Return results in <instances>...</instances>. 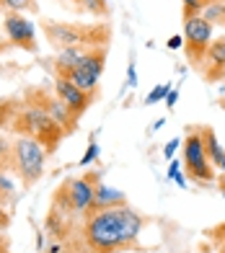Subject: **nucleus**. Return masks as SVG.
Returning <instances> with one entry per match:
<instances>
[{
    "instance_id": "obj_1",
    "label": "nucleus",
    "mask_w": 225,
    "mask_h": 253,
    "mask_svg": "<svg viewBox=\"0 0 225 253\" xmlns=\"http://www.w3.org/2000/svg\"><path fill=\"white\" fill-rule=\"evenodd\" d=\"M101 183V170H86L81 176H67L52 194L44 233L49 240H65L86 217L93 204V191Z\"/></svg>"
},
{
    "instance_id": "obj_2",
    "label": "nucleus",
    "mask_w": 225,
    "mask_h": 253,
    "mask_svg": "<svg viewBox=\"0 0 225 253\" xmlns=\"http://www.w3.org/2000/svg\"><path fill=\"white\" fill-rule=\"evenodd\" d=\"M0 129H5L16 137H29L39 142L47 155H52L60 147V142L67 137L65 126H60L49 114L31 106L24 101V96H5L0 98Z\"/></svg>"
},
{
    "instance_id": "obj_3",
    "label": "nucleus",
    "mask_w": 225,
    "mask_h": 253,
    "mask_svg": "<svg viewBox=\"0 0 225 253\" xmlns=\"http://www.w3.org/2000/svg\"><path fill=\"white\" fill-rule=\"evenodd\" d=\"M39 29L54 52H65V49H75V47L96 49V47H109V42H111V26L106 21L81 24V21L39 18Z\"/></svg>"
},
{
    "instance_id": "obj_4",
    "label": "nucleus",
    "mask_w": 225,
    "mask_h": 253,
    "mask_svg": "<svg viewBox=\"0 0 225 253\" xmlns=\"http://www.w3.org/2000/svg\"><path fill=\"white\" fill-rule=\"evenodd\" d=\"M47 150L29 140V137H13V160H10V173L21 183V189H34L44 176Z\"/></svg>"
},
{
    "instance_id": "obj_5",
    "label": "nucleus",
    "mask_w": 225,
    "mask_h": 253,
    "mask_svg": "<svg viewBox=\"0 0 225 253\" xmlns=\"http://www.w3.org/2000/svg\"><path fill=\"white\" fill-rule=\"evenodd\" d=\"M184 173L197 186H207V183L215 181V166L210 163V158L205 153V142H202L197 124L189 126V132L184 137Z\"/></svg>"
},
{
    "instance_id": "obj_6",
    "label": "nucleus",
    "mask_w": 225,
    "mask_h": 253,
    "mask_svg": "<svg viewBox=\"0 0 225 253\" xmlns=\"http://www.w3.org/2000/svg\"><path fill=\"white\" fill-rule=\"evenodd\" d=\"M24 101L26 103H31V106H37V109H42L44 114H49V117L57 122L60 126H65V132L70 134V132H75V126H78V119L75 114L67 109V103L54 93V88L52 85H29V88H24Z\"/></svg>"
},
{
    "instance_id": "obj_7",
    "label": "nucleus",
    "mask_w": 225,
    "mask_h": 253,
    "mask_svg": "<svg viewBox=\"0 0 225 253\" xmlns=\"http://www.w3.org/2000/svg\"><path fill=\"white\" fill-rule=\"evenodd\" d=\"M212 31H215V26L207 18H202V16L184 18V54H186V62L197 67V70L202 67V60L207 54L210 42L215 39Z\"/></svg>"
},
{
    "instance_id": "obj_8",
    "label": "nucleus",
    "mask_w": 225,
    "mask_h": 253,
    "mask_svg": "<svg viewBox=\"0 0 225 253\" xmlns=\"http://www.w3.org/2000/svg\"><path fill=\"white\" fill-rule=\"evenodd\" d=\"M106 52H109V47L91 49L75 70H70L65 75V80H70V83L78 85L81 90L98 93V78H101V73H104V65H106Z\"/></svg>"
},
{
    "instance_id": "obj_9",
    "label": "nucleus",
    "mask_w": 225,
    "mask_h": 253,
    "mask_svg": "<svg viewBox=\"0 0 225 253\" xmlns=\"http://www.w3.org/2000/svg\"><path fill=\"white\" fill-rule=\"evenodd\" d=\"M3 34L5 42L16 49L37 52V26L26 13H3Z\"/></svg>"
},
{
    "instance_id": "obj_10",
    "label": "nucleus",
    "mask_w": 225,
    "mask_h": 253,
    "mask_svg": "<svg viewBox=\"0 0 225 253\" xmlns=\"http://www.w3.org/2000/svg\"><path fill=\"white\" fill-rule=\"evenodd\" d=\"M54 93H57L65 103H67V109H70L78 119L83 117V114L88 111V106L98 98V93H91V90H81L78 85H73L70 80H65V78H54Z\"/></svg>"
},
{
    "instance_id": "obj_11",
    "label": "nucleus",
    "mask_w": 225,
    "mask_h": 253,
    "mask_svg": "<svg viewBox=\"0 0 225 253\" xmlns=\"http://www.w3.org/2000/svg\"><path fill=\"white\" fill-rule=\"evenodd\" d=\"M199 75L210 85H215V83H220V80H225V37H218V39L210 42L207 54H205L202 67H199Z\"/></svg>"
},
{
    "instance_id": "obj_12",
    "label": "nucleus",
    "mask_w": 225,
    "mask_h": 253,
    "mask_svg": "<svg viewBox=\"0 0 225 253\" xmlns=\"http://www.w3.org/2000/svg\"><path fill=\"white\" fill-rule=\"evenodd\" d=\"M65 8H70L73 13H81V16H93V18H109L111 8H109V0H62Z\"/></svg>"
},
{
    "instance_id": "obj_13",
    "label": "nucleus",
    "mask_w": 225,
    "mask_h": 253,
    "mask_svg": "<svg viewBox=\"0 0 225 253\" xmlns=\"http://www.w3.org/2000/svg\"><path fill=\"white\" fill-rule=\"evenodd\" d=\"M122 204H127L125 191H119V189H111V186H106L104 181H101L98 186H96L91 210H106V207H122Z\"/></svg>"
},
{
    "instance_id": "obj_14",
    "label": "nucleus",
    "mask_w": 225,
    "mask_h": 253,
    "mask_svg": "<svg viewBox=\"0 0 225 253\" xmlns=\"http://www.w3.org/2000/svg\"><path fill=\"white\" fill-rule=\"evenodd\" d=\"M197 129H199V134H202V142H205V153H207V158H210V163L215 166V168H220V163H223V158H225V150L220 147V142H218V134H215V129L212 126H202V124H197Z\"/></svg>"
},
{
    "instance_id": "obj_15",
    "label": "nucleus",
    "mask_w": 225,
    "mask_h": 253,
    "mask_svg": "<svg viewBox=\"0 0 225 253\" xmlns=\"http://www.w3.org/2000/svg\"><path fill=\"white\" fill-rule=\"evenodd\" d=\"M202 253H225V222L205 230V246Z\"/></svg>"
},
{
    "instance_id": "obj_16",
    "label": "nucleus",
    "mask_w": 225,
    "mask_h": 253,
    "mask_svg": "<svg viewBox=\"0 0 225 253\" xmlns=\"http://www.w3.org/2000/svg\"><path fill=\"white\" fill-rule=\"evenodd\" d=\"M3 13H39V3L37 0H0Z\"/></svg>"
},
{
    "instance_id": "obj_17",
    "label": "nucleus",
    "mask_w": 225,
    "mask_h": 253,
    "mask_svg": "<svg viewBox=\"0 0 225 253\" xmlns=\"http://www.w3.org/2000/svg\"><path fill=\"white\" fill-rule=\"evenodd\" d=\"M202 18H207L212 26L225 29V0H212V3L202 10Z\"/></svg>"
},
{
    "instance_id": "obj_18",
    "label": "nucleus",
    "mask_w": 225,
    "mask_h": 253,
    "mask_svg": "<svg viewBox=\"0 0 225 253\" xmlns=\"http://www.w3.org/2000/svg\"><path fill=\"white\" fill-rule=\"evenodd\" d=\"M10 160H13V137L0 132V173H10Z\"/></svg>"
},
{
    "instance_id": "obj_19",
    "label": "nucleus",
    "mask_w": 225,
    "mask_h": 253,
    "mask_svg": "<svg viewBox=\"0 0 225 253\" xmlns=\"http://www.w3.org/2000/svg\"><path fill=\"white\" fill-rule=\"evenodd\" d=\"M212 0H184L181 3V18H192V16H202V10H205Z\"/></svg>"
},
{
    "instance_id": "obj_20",
    "label": "nucleus",
    "mask_w": 225,
    "mask_h": 253,
    "mask_svg": "<svg viewBox=\"0 0 225 253\" xmlns=\"http://www.w3.org/2000/svg\"><path fill=\"white\" fill-rule=\"evenodd\" d=\"M168 90H171V83H161V85H155L148 96H145V106H155V103H161V101H166V96H168Z\"/></svg>"
},
{
    "instance_id": "obj_21",
    "label": "nucleus",
    "mask_w": 225,
    "mask_h": 253,
    "mask_svg": "<svg viewBox=\"0 0 225 253\" xmlns=\"http://www.w3.org/2000/svg\"><path fill=\"white\" fill-rule=\"evenodd\" d=\"M96 158H98V145H96V140H91V142H88V150H86V155L81 158V168L91 166Z\"/></svg>"
},
{
    "instance_id": "obj_22",
    "label": "nucleus",
    "mask_w": 225,
    "mask_h": 253,
    "mask_svg": "<svg viewBox=\"0 0 225 253\" xmlns=\"http://www.w3.org/2000/svg\"><path fill=\"white\" fill-rule=\"evenodd\" d=\"M181 145V140L179 137H174V140H168L166 145H163V158L166 160H174V155H176V147Z\"/></svg>"
},
{
    "instance_id": "obj_23",
    "label": "nucleus",
    "mask_w": 225,
    "mask_h": 253,
    "mask_svg": "<svg viewBox=\"0 0 225 253\" xmlns=\"http://www.w3.org/2000/svg\"><path fill=\"white\" fill-rule=\"evenodd\" d=\"M10 227V214L3 204H0V230H8Z\"/></svg>"
},
{
    "instance_id": "obj_24",
    "label": "nucleus",
    "mask_w": 225,
    "mask_h": 253,
    "mask_svg": "<svg viewBox=\"0 0 225 253\" xmlns=\"http://www.w3.org/2000/svg\"><path fill=\"white\" fill-rule=\"evenodd\" d=\"M0 253H10V238L5 230H0Z\"/></svg>"
},
{
    "instance_id": "obj_25",
    "label": "nucleus",
    "mask_w": 225,
    "mask_h": 253,
    "mask_svg": "<svg viewBox=\"0 0 225 253\" xmlns=\"http://www.w3.org/2000/svg\"><path fill=\"white\" fill-rule=\"evenodd\" d=\"M176 101H179V90L171 88V90H168V96H166V106H168V109H174V106H176Z\"/></svg>"
},
{
    "instance_id": "obj_26",
    "label": "nucleus",
    "mask_w": 225,
    "mask_h": 253,
    "mask_svg": "<svg viewBox=\"0 0 225 253\" xmlns=\"http://www.w3.org/2000/svg\"><path fill=\"white\" fill-rule=\"evenodd\" d=\"M179 170H181V163H179V160H171V163H168V181H174V176L179 173Z\"/></svg>"
},
{
    "instance_id": "obj_27",
    "label": "nucleus",
    "mask_w": 225,
    "mask_h": 253,
    "mask_svg": "<svg viewBox=\"0 0 225 253\" xmlns=\"http://www.w3.org/2000/svg\"><path fill=\"white\" fill-rule=\"evenodd\" d=\"M166 47H168V49H179V47H184V37H179V34H176V37L168 39Z\"/></svg>"
},
{
    "instance_id": "obj_28",
    "label": "nucleus",
    "mask_w": 225,
    "mask_h": 253,
    "mask_svg": "<svg viewBox=\"0 0 225 253\" xmlns=\"http://www.w3.org/2000/svg\"><path fill=\"white\" fill-rule=\"evenodd\" d=\"M174 183H176V186H181V189H186V176H181V170L174 176Z\"/></svg>"
},
{
    "instance_id": "obj_29",
    "label": "nucleus",
    "mask_w": 225,
    "mask_h": 253,
    "mask_svg": "<svg viewBox=\"0 0 225 253\" xmlns=\"http://www.w3.org/2000/svg\"><path fill=\"white\" fill-rule=\"evenodd\" d=\"M161 126H166V119H155V122H153V126H150V132L161 129Z\"/></svg>"
},
{
    "instance_id": "obj_30",
    "label": "nucleus",
    "mask_w": 225,
    "mask_h": 253,
    "mask_svg": "<svg viewBox=\"0 0 225 253\" xmlns=\"http://www.w3.org/2000/svg\"><path fill=\"white\" fill-rule=\"evenodd\" d=\"M137 83V78H135V62H130V85Z\"/></svg>"
},
{
    "instance_id": "obj_31",
    "label": "nucleus",
    "mask_w": 225,
    "mask_h": 253,
    "mask_svg": "<svg viewBox=\"0 0 225 253\" xmlns=\"http://www.w3.org/2000/svg\"><path fill=\"white\" fill-rule=\"evenodd\" d=\"M218 189H220V194H223V197H225V173L218 178Z\"/></svg>"
},
{
    "instance_id": "obj_32",
    "label": "nucleus",
    "mask_w": 225,
    "mask_h": 253,
    "mask_svg": "<svg viewBox=\"0 0 225 253\" xmlns=\"http://www.w3.org/2000/svg\"><path fill=\"white\" fill-rule=\"evenodd\" d=\"M5 49V39H3V34H0V52Z\"/></svg>"
},
{
    "instance_id": "obj_33",
    "label": "nucleus",
    "mask_w": 225,
    "mask_h": 253,
    "mask_svg": "<svg viewBox=\"0 0 225 253\" xmlns=\"http://www.w3.org/2000/svg\"><path fill=\"white\" fill-rule=\"evenodd\" d=\"M220 170H223V173H225V158H223V163H220Z\"/></svg>"
},
{
    "instance_id": "obj_34",
    "label": "nucleus",
    "mask_w": 225,
    "mask_h": 253,
    "mask_svg": "<svg viewBox=\"0 0 225 253\" xmlns=\"http://www.w3.org/2000/svg\"><path fill=\"white\" fill-rule=\"evenodd\" d=\"M3 207H5V204H3Z\"/></svg>"
}]
</instances>
